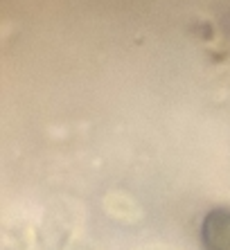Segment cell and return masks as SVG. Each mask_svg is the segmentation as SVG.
<instances>
[{"instance_id":"6da1fadb","label":"cell","mask_w":230,"mask_h":250,"mask_svg":"<svg viewBox=\"0 0 230 250\" xmlns=\"http://www.w3.org/2000/svg\"><path fill=\"white\" fill-rule=\"evenodd\" d=\"M201 239L206 250H230V208H214L203 219Z\"/></svg>"}]
</instances>
